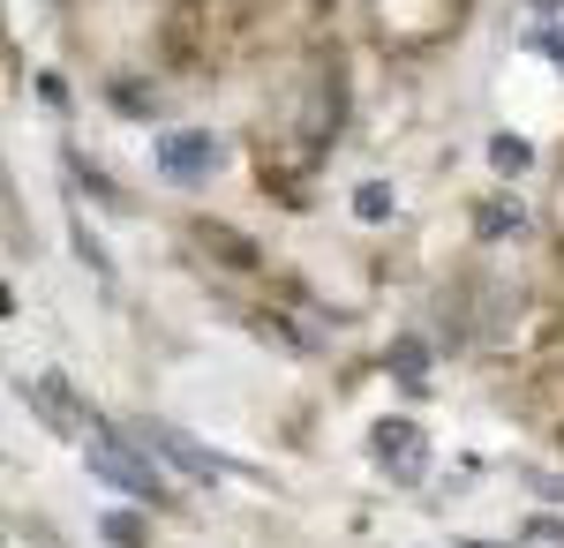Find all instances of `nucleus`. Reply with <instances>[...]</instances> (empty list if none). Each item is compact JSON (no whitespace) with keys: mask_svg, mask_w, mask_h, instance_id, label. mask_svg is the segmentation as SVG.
<instances>
[{"mask_svg":"<svg viewBox=\"0 0 564 548\" xmlns=\"http://www.w3.org/2000/svg\"><path fill=\"white\" fill-rule=\"evenodd\" d=\"M489 166L497 173H527L534 166V143H527V135H497V143H489Z\"/></svg>","mask_w":564,"mask_h":548,"instance_id":"nucleus-8","label":"nucleus"},{"mask_svg":"<svg viewBox=\"0 0 564 548\" xmlns=\"http://www.w3.org/2000/svg\"><path fill=\"white\" fill-rule=\"evenodd\" d=\"M151 158H159V173H166L174 188H196V180H212V173H218V158H226V151H218L212 128H166Z\"/></svg>","mask_w":564,"mask_h":548,"instance_id":"nucleus-1","label":"nucleus"},{"mask_svg":"<svg viewBox=\"0 0 564 548\" xmlns=\"http://www.w3.org/2000/svg\"><path fill=\"white\" fill-rule=\"evenodd\" d=\"M31 406H39L45 428H61V436H98V428H90V414L76 406V391H68L61 376H39V383H31Z\"/></svg>","mask_w":564,"mask_h":548,"instance_id":"nucleus-5","label":"nucleus"},{"mask_svg":"<svg viewBox=\"0 0 564 548\" xmlns=\"http://www.w3.org/2000/svg\"><path fill=\"white\" fill-rule=\"evenodd\" d=\"M98 526H106V541H113V548H143V526H135L129 511H113V518H98Z\"/></svg>","mask_w":564,"mask_h":548,"instance_id":"nucleus-10","label":"nucleus"},{"mask_svg":"<svg viewBox=\"0 0 564 548\" xmlns=\"http://www.w3.org/2000/svg\"><path fill=\"white\" fill-rule=\"evenodd\" d=\"M354 211L361 218H391V188L384 180H361V188H354Z\"/></svg>","mask_w":564,"mask_h":548,"instance_id":"nucleus-9","label":"nucleus"},{"mask_svg":"<svg viewBox=\"0 0 564 548\" xmlns=\"http://www.w3.org/2000/svg\"><path fill=\"white\" fill-rule=\"evenodd\" d=\"M84 459H90V473H98V481H113L121 496H151V504L166 496V481H159L151 465L135 459L121 436H106V428H98V436H84Z\"/></svg>","mask_w":564,"mask_h":548,"instance_id":"nucleus-2","label":"nucleus"},{"mask_svg":"<svg viewBox=\"0 0 564 548\" xmlns=\"http://www.w3.org/2000/svg\"><path fill=\"white\" fill-rule=\"evenodd\" d=\"M369 459L384 465L391 481H422L430 473V436H422V421H399L391 414V421L369 428Z\"/></svg>","mask_w":564,"mask_h":548,"instance_id":"nucleus-3","label":"nucleus"},{"mask_svg":"<svg viewBox=\"0 0 564 548\" xmlns=\"http://www.w3.org/2000/svg\"><path fill=\"white\" fill-rule=\"evenodd\" d=\"M534 53H550V68H564V31H534Z\"/></svg>","mask_w":564,"mask_h":548,"instance_id":"nucleus-11","label":"nucleus"},{"mask_svg":"<svg viewBox=\"0 0 564 548\" xmlns=\"http://www.w3.org/2000/svg\"><path fill=\"white\" fill-rule=\"evenodd\" d=\"M475 226H481V241H505V233H520V226H527V211H520V204H505V196H489V204L475 211Z\"/></svg>","mask_w":564,"mask_h":548,"instance_id":"nucleus-6","label":"nucleus"},{"mask_svg":"<svg viewBox=\"0 0 564 548\" xmlns=\"http://www.w3.org/2000/svg\"><path fill=\"white\" fill-rule=\"evenodd\" d=\"M135 443H143V451H159V459H174L181 473H196V481H218V473H226V459L204 451V443H196L188 428H174V421H143V428H135Z\"/></svg>","mask_w":564,"mask_h":548,"instance_id":"nucleus-4","label":"nucleus"},{"mask_svg":"<svg viewBox=\"0 0 564 548\" xmlns=\"http://www.w3.org/2000/svg\"><path fill=\"white\" fill-rule=\"evenodd\" d=\"M391 369H399L406 391H422V383H430V346H422V338H399V346H391Z\"/></svg>","mask_w":564,"mask_h":548,"instance_id":"nucleus-7","label":"nucleus"}]
</instances>
